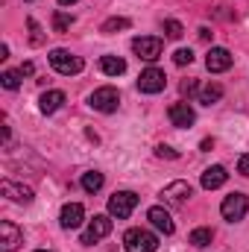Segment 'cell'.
Wrapping results in <instances>:
<instances>
[{"mask_svg": "<svg viewBox=\"0 0 249 252\" xmlns=\"http://www.w3.org/2000/svg\"><path fill=\"white\" fill-rule=\"evenodd\" d=\"M50 67L56 70V73H62V76H76L82 67H85V62L79 59V56H73L70 50H62V47H56V50H50Z\"/></svg>", "mask_w": 249, "mask_h": 252, "instance_id": "6da1fadb", "label": "cell"}, {"mask_svg": "<svg viewBox=\"0 0 249 252\" xmlns=\"http://www.w3.org/2000/svg\"><path fill=\"white\" fill-rule=\"evenodd\" d=\"M124 250L126 252H156L158 250V238L147 229H129L124 235Z\"/></svg>", "mask_w": 249, "mask_h": 252, "instance_id": "7a4b0ae2", "label": "cell"}, {"mask_svg": "<svg viewBox=\"0 0 249 252\" xmlns=\"http://www.w3.org/2000/svg\"><path fill=\"white\" fill-rule=\"evenodd\" d=\"M249 211V199L247 193H241V190H235V193H229L223 202H220V214L229 220V223H238V220H244Z\"/></svg>", "mask_w": 249, "mask_h": 252, "instance_id": "3957f363", "label": "cell"}, {"mask_svg": "<svg viewBox=\"0 0 249 252\" xmlns=\"http://www.w3.org/2000/svg\"><path fill=\"white\" fill-rule=\"evenodd\" d=\"M88 103H91V109H94V112L112 115V112H118V106H121V94H118V88L106 85V88H97V91L88 97Z\"/></svg>", "mask_w": 249, "mask_h": 252, "instance_id": "277c9868", "label": "cell"}, {"mask_svg": "<svg viewBox=\"0 0 249 252\" xmlns=\"http://www.w3.org/2000/svg\"><path fill=\"white\" fill-rule=\"evenodd\" d=\"M135 205H138V196H135L132 190H118V193L109 199V214L118 217V220H126V217L135 211Z\"/></svg>", "mask_w": 249, "mask_h": 252, "instance_id": "5b68a950", "label": "cell"}, {"mask_svg": "<svg viewBox=\"0 0 249 252\" xmlns=\"http://www.w3.org/2000/svg\"><path fill=\"white\" fill-rule=\"evenodd\" d=\"M161 38H156V35H138V38H132V50L144 59V62H156L158 56H161Z\"/></svg>", "mask_w": 249, "mask_h": 252, "instance_id": "8992f818", "label": "cell"}, {"mask_svg": "<svg viewBox=\"0 0 249 252\" xmlns=\"http://www.w3.org/2000/svg\"><path fill=\"white\" fill-rule=\"evenodd\" d=\"M164 85H167V76L158 67H147L138 76V91L141 94H158V91H164Z\"/></svg>", "mask_w": 249, "mask_h": 252, "instance_id": "52a82bcc", "label": "cell"}, {"mask_svg": "<svg viewBox=\"0 0 249 252\" xmlns=\"http://www.w3.org/2000/svg\"><path fill=\"white\" fill-rule=\"evenodd\" d=\"M109 232H112V217H109V214H94V220L88 223V232L82 235V241H79V244L91 247V244L103 241V238H106Z\"/></svg>", "mask_w": 249, "mask_h": 252, "instance_id": "ba28073f", "label": "cell"}, {"mask_svg": "<svg viewBox=\"0 0 249 252\" xmlns=\"http://www.w3.org/2000/svg\"><path fill=\"white\" fill-rule=\"evenodd\" d=\"M190 196H193V188H190V182H185V179H176V182H170L167 188L161 190L164 205H185Z\"/></svg>", "mask_w": 249, "mask_h": 252, "instance_id": "9c48e42d", "label": "cell"}, {"mask_svg": "<svg viewBox=\"0 0 249 252\" xmlns=\"http://www.w3.org/2000/svg\"><path fill=\"white\" fill-rule=\"evenodd\" d=\"M232 62H235V56H232L226 47H211L208 56H205V67H208L211 73H223V70H229Z\"/></svg>", "mask_w": 249, "mask_h": 252, "instance_id": "30bf717a", "label": "cell"}, {"mask_svg": "<svg viewBox=\"0 0 249 252\" xmlns=\"http://www.w3.org/2000/svg\"><path fill=\"white\" fill-rule=\"evenodd\" d=\"M21 241H24L21 229H18L12 220H3V223H0V252H15Z\"/></svg>", "mask_w": 249, "mask_h": 252, "instance_id": "8fae6325", "label": "cell"}, {"mask_svg": "<svg viewBox=\"0 0 249 252\" xmlns=\"http://www.w3.org/2000/svg\"><path fill=\"white\" fill-rule=\"evenodd\" d=\"M147 220H150L158 232H164V235H173V232H176V223H173L170 211H167V208H161V205H153V208L147 211Z\"/></svg>", "mask_w": 249, "mask_h": 252, "instance_id": "7c38bea8", "label": "cell"}, {"mask_svg": "<svg viewBox=\"0 0 249 252\" xmlns=\"http://www.w3.org/2000/svg\"><path fill=\"white\" fill-rule=\"evenodd\" d=\"M167 118H170V124L173 126L187 129V126H193V121H196V112H193L187 103H173V106L167 109Z\"/></svg>", "mask_w": 249, "mask_h": 252, "instance_id": "4fadbf2b", "label": "cell"}, {"mask_svg": "<svg viewBox=\"0 0 249 252\" xmlns=\"http://www.w3.org/2000/svg\"><path fill=\"white\" fill-rule=\"evenodd\" d=\"M82 220H85V208H82L79 202H67V205L62 208V214H59L62 229H79Z\"/></svg>", "mask_w": 249, "mask_h": 252, "instance_id": "5bb4252c", "label": "cell"}, {"mask_svg": "<svg viewBox=\"0 0 249 252\" xmlns=\"http://www.w3.org/2000/svg\"><path fill=\"white\" fill-rule=\"evenodd\" d=\"M0 193L9 196L12 202H32V188H27V185H15L12 179H3V182H0Z\"/></svg>", "mask_w": 249, "mask_h": 252, "instance_id": "9a60e30c", "label": "cell"}, {"mask_svg": "<svg viewBox=\"0 0 249 252\" xmlns=\"http://www.w3.org/2000/svg\"><path fill=\"white\" fill-rule=\"evenodd\" d=\"M226 179H229V173H226V167L223 164H214V167H208L205 173H202V188L205 190H217V188H223L226 185Z\"/></svg>", "mask_w": 249, "mask_h": 252, "instance_id": "2e32d148", "label": "cell"}, {"mask_svg": "<svg viewBox=\"0 0 249 252\" xmlns=\"http://www.w3.org/2000/svg\"><path fill=\"white\" fill-rule=\"evenodd\" d=\"M62 106H64V91H44L41 100H38V109H41L44 115H53V112H59Z\"/></svg>", "mask_w": 249, "mask_h": 252, "instance_id": "e0dca14e", "label": "cell"}, {"mask_svg": "<svg viewBox=\"0 0 249 252\" xmlns=\"http://www.w3.org/2000/svg\"><path fill=\"white\" fill-rule=\"evenodd\" d=\"M100 70L106 76H121V73H126V62L121 56H103L100 59Z\"/></svg>", "mask_w": 249, "mask_h": 252, "instance_id": "ac0fdd59", "label": "cell"}, {"mask_svg": "<svg viewBox=\"0 0 249 252\" xmlns=\"http://www.w3.org/2000/svg\"><path fill=\"white\" fill-rule=\"evenodd\" d=\"M220 97H223V85H217V82H211V85H205L199 91V103L202 106H214V103H220Z\"/></svg>", "mask_w": 249, "mask_h": 252, "instance_id": "d6986e66", "label": "cell"}, {"mask_svg": "<svg viewBox=\"0 0 249 252\" xmlns=\"http://www.w3.org/2000/svg\"><path fill=\"white\" fill-rule=\"evenodd\" d=\"M211 238H214V232H211V229H205V226H199V229H193V232H190L187 244H190V247H196V250H202V247H208V244H211Z\"/></svg>", "mask_w": 249, "mask_h": 252, "instance_id": "ffe728a7", "label": "cell"}, {"mask_svg": "<svg viewBox=\"0 0 249 252\" xmlns=\"http://www.w3.org/2000/svg\"><path fill=\"white\" fill-rule=\"evenodd\" d=\"M79 185H82V190H88V193H97V190L103 188V173H97V170H88V173H82Z\"/></svg>", "mask_w": 249, "mask_h": 252, "instance_id": "44dd1931", "label": "cell"}, {"mask_svg": "<svg viewBox=\"0 0 249 252\" xmlns=\"http://www.w3.org/2000/svg\"><path fill=\"white\" fill-rule=\"evenodd\" d=\"M21 76H24L21 70H3V73H0V85H3L6 91H18V88H21Z\"/></svg>", "mask_w": 249, "mask_h": 252, "instance_id": "7402d4cb", "label": "cell"}, {"mask_svg": "<svg viewBox=\"0 0 249 252\" xmlns=\"http://www.w3.org/2000/svg\"><path fill=\"white\" fill-rule=\"evenodd\" d=\"M73 27V15H67V12H53V32H67Z\"/></svg>", "mask_w": 249, "mask_h": 252, "instance_id": "603a6c76", "label": "cell"}, {"mask_svg": "<svg viewBox=\"0 0 249 252\" xmlns=\"http://www.w3.org/2000/svg\"><path fill=\"white\" fill-rule=\"evenodd\" d=\"M118 30H129V18H109V21L100 27V32H106V35H112V32H118Z\"/></svg>", "mask_w": 249, "mask_h": 252, "instance_id": "cb8c5ba5", "label": "cell"}, {"mask_svg": "<svg viewBox=\"0 0 249 252\" xmlns=\"http://www.w3.org/2000/svg\"><path fill=\"white\" fill-rule=\"evenodd\" d=\"M164 35L176 41V38H182V35H185V27H182L176 18H167V21H164Z\"/></svg>", "mask_w": 249, "mask_h": 252, "instance_id": "d4e9b609", "label": "cell"}, {"mask_svg": "<svg viewBox=\"0 0 249 252\" xmlns=\"http://www.w3.org/2000/svg\"><path fill=\"white\" fill-rule=\"evenodd\" d=\"M193 62V50H187V47H179L176 53H173V64H179V67H185V64Z\"/></svg>", "mask_w": 249, "mask_h": 252, "instance_id": "484cf974", "label": "cell"}, {"mask_svg": "<svg viewBox=\"0 0 249 252\" xmlns=\"http://www.w3.org/2000/svg\"><path fill=\"white\" fill-rule=\"evenodd\" d=\"M27 24H30V32H32V35H30V44H32V47H38V44L44 41V35H41V27H38V21H35V18H30Z\"/></svg>", "mask_w": 249, "mask_h": 252, "instance_id": "4316f807", "label": "cell"}, {"mask_svg": "<svg viewBox=\"0 0 249 252\" xmlns=\"http://www.w3.org/2000/svg\"><path fill=\"white\" fill-rule=\"evenodd\" d=\"M156 156H158V158H179V153H176L173 147H167V144H158V147H156Z\"/></svg>", "mask_w": 249, "mask_h": 252, "instance_id": "83f0119b", "label": "cell"}, {"mask_svg": "<svg viewBox=\"0 0 249 252\" xmlns=\"http://www.w3.org/2000/svg\"><path fill=\"white\" fill-rule=\"evenodd\" d=\"M238 173L241 176H249V156H241L238 158Z\"/></svg>", "mask_w": 249, "mask_h": 252, "instance_id": "f1b7e54d", "label": "cell"}, {"mask_svg": "<svg viewBox=\"0 0 249 252\" xmlns=\"http://www.w3.org/2000/svg\"><path fill=\"white\" fill-rule=\"evenodd\" d=\"M182 94H196V82H193V79L182 82Z\"/></svg>", "mask_w": 249, "mask_h": 252, "instance_id": "f546056e", "label": "cell"}, {"mask_svg": "<svg viewBox=\"0 0 249 252\" xmlns=\"http://www.w3.org/2000/svg\"><path fill=\"white\" fill-rule=\"evenodd\" d=\"M32 70H35V67H32V62H24V64H21V73H24V76H30Z\"/></svg>", "mask_w": 249, "mask_h": 252, "instance_id": "4dcf8cb0", "label": "cell"}, {"mask_svg": "<svg viewBox=\"0 0 249 252\" xmlns=\"http://www.w3.org/2000/svg\"><path fill=\"white\" fill-rule=\"evenodd\" d=\"M199 38H202V41H208V38H211V30H208V27H202V30H199Z\"/></svg>", "mask_w": 249, "mask_h": 252, "instance_id": "1f68e13d", "label": "cell"}, {"mask_svg": "<svg viewBox=\"0 0 249 252\" xmlns=\"http://www.w3.org/2000/svg\"><path fill=\"white\" fill-rule=\"evenodd\" d=\"M59 3H62V6H70V3H76V0H59Z\"/></svg>", "mask_w": 249, "mask_h": 252, "instance_id": "d6a6232c", "label": "cell"}, {"mask_svg": "<svg viewBox=\"0 0 249 252\" xmlns=\"http://www.w3.org/2000/svg\"><path fill=\"white\" fill-rule=\"evenodd\" d=\"M35 252H50V250H35Z\"/></svg>", "mask_w": 249, "mask_h": 252, "instance_id": "836d02e7", "label": "cell"}, {"mask_svg": "<svg viewBox=\"0 0 249 252\" xmlns=\"http://www.w3.org/2000/svg\"><path fill=\"white\" fill-rule=\"evenodd\" d=\"M30 3H32V0H30Z\"/></svg>", "mask_w": 249, "mask_h": 252, "instance_id": "e575fe53", "label": "cell"}]
</instances>
